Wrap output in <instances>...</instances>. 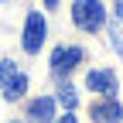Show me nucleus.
Instances as JSON below:
<instances>
[{"instance_id":"1","label":"nucleus","mask_w":123,"mask_h":123,"mask_svg":"<svg viewBox=\"0 0 123 123\" xmlns=\"http://www.w3.org/2000/svg\"><path fill=\"white\" fill-rule=\"evenodd\" d=\"M72 24L86 31V34H92V31H99L106 24V7L103 0H75L72 4Z\"/></svg>"},{"instance_id":"2","label":"nucleus","mask_w":123,"mask_h":123,"mask_svg":"<svg viewBox=\"0 0 123 123\" xmlns=\"http://www.w3.org/2000/svg\"><path fill=\"white\" fill-rule=\"evenodd\" d=\"M44 31H48V27H44V14L31 10V14H27V24H24V41H21L27 55H38V51H41V44H44Z\"/></svg>"},{"instance_id":"3","label":"nucleus","mask_w":123,"mask_h":123,"mask_svg":"<svg viewBox=\"0 0 123 123\" xmlns=\"http://www.w3.org/2000/svg\"><path fill=\"white\" fill-rule=\"evenodd\" d=\"M82 58H86L82 48H75V44L65 48V44H62V48H55V55H51V72H55V75H68Z\"/></svg>"},{"instance_id":"4","label":"nucleus","mask_w":123,"mask_h":123,"mask_svg":"<svg viewBox=\"0 0 123 123\" xmlns=\"http://www.w3.org/2000/svg\"><path fill=\"white\" fill-rule=\"evenodd\" d=\"M89 116L96 120V123H120L123 120V106H120V99L106 96L103 103H92L89 106Z\"/></svg>"},{"instance_id":"5","label":"nucleus","mask_w":123,"mask_h":123,"mask_svg":"<svg viewBox=\"0 0 123 123\" xmlns=\"http://www.w3.org/2000/svg\"><path fill=\"white\" fill-rule=\"evenodd\" d=\"M86 86L92 92H99V96H113V92H116V75L110 68H92L86 75Z\"/></svg>"},{"instance_id":"6","label":"nucleus","mask_w":123,"mask_h":123,"mask_svg":"<svg viewBox=\"0 0 123 123\" xmlns=\"http://www.w3.org/2000/svg\"><path fill=\"white\" fill-rule=\"evenodd\" d=\"M27 116L34 123H55V99L51 96H38L34 103L27 106Z\"/></svg>"},{"instance_id":"7","label":"nucleus","mask_w":123,"mask_h":123,"mask_svg":"<svg viewBox=\"0 0 123 123\" xmlns=\"http://www.w3.org/2000/svg\"><path fill=\"white\" fill-rule=\"evenodd\" d=\"M24 92H27V75H24V72L17 68V72H14V79H10V82L4 86V96H7V99L14 103V99H21Z\"/></svg>"},{"instance_id":"8","label":"nucleus","mask_w":123,"mask_h":123,"mask_svg":"<svg viewBox=\"0 0 123 123\" xmlns=\"http://www.w3.org/2000/svg\"><path fill=\"white\" fill-rule=\"evenodd\" d=\"M110 41H113V48H116L120 58H123V17L113 21V27H110Z\"/></svg>"},{"instance_id":"9","label":"nucleus","mask_w":123,"mask_h":123,"mask_svg":"<svg viewBox=\"0 0 123 123\" xmlns=\"http://www.w3.org/2000/svg\"><path fill=\"white\" fill-rule=\"evenodd\" d=\"M58 103L65 106V110H75V103H79V96H75V89H72V86H65V89L58 92Z\"/></svg>"},{"instance_id":"10","label":"nucleus","mask_w":123,"mask_h":123,"mask_svg":"<svg viewBox=\"0 0 123 123\" xmlns=\"http://www.w3.org/2000/svg\"><path fill=\"white\" fill-rule=\"evenodd\" d=\"M14 72H17V65H14V62H0V89L14 79Z\"/></svg>"},{"instance_id":"11","label":"nucleus","mask_w":123,"mask_h":123,"mask_svg":"<svg viewBox=\"0 0 123 123\" xmlns=\"http://www.w3.org/2000/svg\"><path fill=\"white\" fill-rule=\"evenodd\" d=\"M113 7H116V17H123V0H113Z\"/></svg>"},{"instance_id":"12","label":"nucleus","mask_w":123,"mask_h":123,"mask_svg":"<svg viewBox=\"0 0 123 123\" xmlns=\"http://www.w3.org/2000/svg\"><path fill=\"white\" fill-rule=\"evenodd\" d=\"M55 123H75V116H62V120H55Z\"/></svg>"},{"instance_id":"13","label":"nucleus","mask_w":123,"mask_h":123,"mask_svg":"<svg viewBox=\"0 0 123 123\" xmlns=\"http://www.w3.org/2000/svg\"><path fill=\"white\" fill-rule=\"evenodd\" d=\"M44 4H48V7H55V4H58V0H44Z\"/></svg>"}]
</instances>
